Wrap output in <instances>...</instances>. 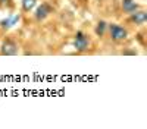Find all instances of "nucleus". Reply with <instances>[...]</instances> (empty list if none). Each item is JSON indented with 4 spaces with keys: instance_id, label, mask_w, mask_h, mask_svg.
Masks as SVG:
<instances>
[{
    "instance_id": "obj_2",
    "label": "nucleus",
    "mask_w": 147,
    "mask_h": 129,
    "mask_svg": "<svg viewBox=\"0 0 147 129\" xmlns=\"http://www.w3.org/2000/svg\"><path fill=\"white\" fill-rule=\"evenodd\" d=\"M91 45V40H90V35L84 31H77L75 35H74V49H75L78 53H85L88 51Z\"/></svg>"
},
{
    "instance_id": "obj_5",
    "label": "nucleus",
    "mask_w": 147,
    "mask_h": 129,
    "mask_svg": "<svg viewBox=\"0 0 147 129\" xmlns=\"http://www.w3.org/2000/svg\"><path fill=\"white\" fill-rule=\"evenodd\" d=\"M129 18V22H132L134 25H137V27H141L144 25V23L147 22V12L143 10V9H138L136 12H132L131 15H128Z\"/></svg>"
},
{
    "instance_id": "obj_3",
    "label": "nucleus",
    "mask_w": 147,
    "mask_h": 129,
    "mask_svg": "<svg viewBox=\"0 0 147 129\" xmlns=\"http://www.w3.org/2000/svg\"><path fill=\"white\" fill-rule=\"evenodd\" d=\"M19 53V44L10 37H6L0 44V56H16Z\"/></svg>"
},
{
    "instance_id": "obj_6",
    "label": "nucleus",
    "mask_w": 147,
    "mask_h": 129,
    "mask_svg": "<svg viewBox=\"0 0 147 129\" xmlns=\"http://www.w3.org/2000/svg\"><path fill=\"white\" fill-rule=\"evenodd\" d=\"M121 7H122V12H124V13L131 15L132 12H136V10L140 9V5L136 2V0H122Z\"/></svg>"
},
{
    "instance_id": "obj_10",
    "label": "nucleus",
    "mask_w": 147,
    "mask_h": 129,
    "mask_svg": "<svg viewBox=\"0 0 147 129\" xmlns=\"http://www.w3.org/2000/svg\"><path fill=\"white\" fill-rule=\"evenodd\" d=\"M13 7V0H0V9H12Z\"/></svg>"
},
{
    "instance_id": "obj_7",
    "label": "nucleus",
    "mask_w": 147,
    "mask_h": 129,
    "mask_svg": "<svg viewBox=\"0 0 147 129\" xmlns=\"http://www.w3.org/2000/svg\"><path fill=\"white\" fill-rule=\"evenodd\" d=\"M19 19H21V16H19V15H10V16H7L6 19L0 21V28L7 31V29H10L12 27H15L16 23L19 22Z\"/></svg>"
},
{
    "instance_id": "obj_4",
    "label": "nucleus",
    "mask_w": 147,
    "mask_h": 129,
    "mask_svg": "<svg viewBox=\"0 0 147 129\" xmlns=\"http://www.w3.org/2000/svg\"><path fill=\"white\" fill-rule=\"evenodd\" d=\"M53 12H55V7H53L50 3L43 2L41 5H37V6H35L34 19H35V22H43V21H46L49 16H50Z\"/></svg>"
},
{
    "instance_id": "obj_1",
    "label": "nucleus",
    "mask_w": 147,
    "mask_h": 129,
    "mask_svg": "<svg viewBox=\"0 0 147 129\" xmlns=\"http://www.w3.org/2000/svg\"><path fill=\"white\" fill-rule=\"evenodd\" d=\"M107 32H109L110 40L115 41V43H124L129 37L128 29L124 25H121V23H115V22L107 23Z\"/></svg>"
},
{
    "instance_id": "obj_8",
    "label": "nucleus",
    "mask_w": 147,
    "mask_h": 129,
    "mask_svg": "<svg viewBox=\"0 0 147 129\" xmlns=\"http://www.w3.org/2000/svg\"><path fill=\"white\" fill-rule=\"evenodd\" d=\"M37 5H38V0H22V2H21L22 12H25V13H30V12H32Z\"/></svg>"
},
{
    "instance_id": "obj_9",
    "label": "nucleus",
    "mask_w": 147,
    "mask_h": 129,
    "mask_svg": "<svg viewBox=\"0 0 147 129\" xmlns=\"http://www.w3.org/2000/svg\"><path fill=\"white\" fill-rule=\"evenodd\" d=\"M106 31H107V22L103 21V19H100L99 22H97L96 28H94V32H96V35H97L99 38H102L103 35L106 34Z\"/></svg>"
},
{
    "instance_id": "obj_11",
    "label": "nucleus",
    "mask_w": 147,
    "mask_h": 129,
    "mask_svg": "<svg viewBox=\"0 0 147 129\" xmlns=\"http://www.w3.org/2000/svg\"><path fill=\"white\" fill-rule=\"evenodd\" d=\"M122 54H137V51H134V50H131V51H122Z\"/></svg>"
}]
</instances>
